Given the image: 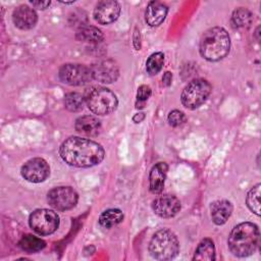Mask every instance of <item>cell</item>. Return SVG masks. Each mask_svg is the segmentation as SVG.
Segmentation results:
<instances>
[{
  "mask_svg": "<svg viewBox=\"0 0 261 261\" xmlns=\"http://www.w3.org/2000/svg\"><path fill=\"white\" fill-rule=\"evenodd\" d=\"M167 121L171 126H178L186 121V115L179 110H172L168 113Z\"/></svg>",
  "mask_w": 261,
  "mask_h": 261,
  "instance_id": "4316f807",
  "label": "cell"
},
{
  "mask_svg": "<svg viewBox=\"0 0 261 261\" xmlns=\"http://www.w3.org/2000/svg\"><path fill=\"white\" fill-rule=\"evenodd\" d=\"M194 260L198 261H213L215 260V247L214 243L210 239H204L202 240L196 251L195 255L193 257Z\"/></svg>",
  "mask_w": 261,
  "mask_h": 261,
  "instance_id": "ffe728a7",
  "label": "cell"
},
{
  "mask_svg": "<svg viewBox=\"0 0 261 261\" xmlns=\"http://www.w3.org/2000/svg\"><path fill=\"white\" fill-rule=\"evenodd\" d=\"M260 233L258 226L252 222H242L230 231L227 245L229 251L237 257H247L258 249Z\"/></svg>",
  "mask_w": 261,
  "mask_h": 261,
  "instance_id": "7a4b0ae2",
  "label": "cell"
},
{
  "mask_svg": "<svg viewBox=\"0 0 261 261\" xmlns=\"http://www.w3.org/2000/svg\"><path fill=\"white\" fill-rule=\"evenodd\" d=\"M47 200L50 206L54 209L66 211L76 205L79 196L70 187H56L48 192Z\"/></svg>",
  "mask_w": 261,
  "mask_h": 261,
  "instance_id": "9c48e42d",
  "label": "cell"
},
{
  "mask_svg": "<svg viewBox=\"0 0 261 261\" xmlns=\"http://www.w3.org/2000/svg\"><path fill=\"white\" fill-rule=\"evenodd\" d=\"M123 219V213L119 209H108L102 212L99 217V224L104 228H111L120 223Z\"/></svg>",
  "mask_w": 261,
  "mask_h": 261,
  "instance_id": "44dd1931",
  "label": "cell"
},
{
  "mask_svg": "<svg viewBox=\"0 0 261 261\" xmlns=\"http://www.w3.org/2000/svg\"><path fill=\"white\" fill-rule=\"evenodd\" d=\"M211 85L204 79H195L191 81L182 90L180 101L188 109L200 107L211 93Z\"/></svg>",
  "mask_w": 261,
  "mask_h": 261,
  "instance_id": "8992f818",
  "label": "cell"
},
{
  "mask_svg": "<svg viewBox=\"0 0 261 261\" xmlns=\"http://www.w3.org/2000/svg\"><path fill=\"white\" fill-rule=\"evenodd\" d=\"M168 166L165 162L156 163L150 170L149 189L152 194L158 195L163 191Z\"/></svg>",
  "mask_w": 261,
  "mask_h": 261,
  "instance_id": "2e32d148",
  "label": "cell"
},
{
  "mask_svg": "<svg viewBox=\"0 0 261 261\" xmlns=\"http://www.w3.org/2000/svg\"><path fill=\"white\" fill-rule=\"evenodd\" d=\"M30 3L34 6V7H36V8H38V9H46L48 6H50V4H51V1H49V0H47V1H30Z\"/></svg>",
  "mask_w": 261,
  "mask_h": 261,
  "instance_id": "f1b7e54d",
  "label": "cell"
},
{
  "mask_svg": "<svg viewBox=\"0 0 261 261\" xmlns=\"http://www.w3.org/2000/svg\"><path fill=\"white\" fill-rule=\"evenodd\" d=\"M229 49L230 38L223 28H211L207 30L200 39V54L208 61H218L224 58L228 54Z\"/></svg>",
  "mask_w": 261,
  "mask_h": 261,
  "instance_id": "3957f363",
  "label": "cell"
},
{
  "mask_svg": "<svg viewBox=\"0 0 261 261\" xmlns=\"http://www.w3.org/2000/svg\"><path fill=\"white\" fill-rule=\"evenodd\" d=\"M260 195H261V185L257 184L249 191L246 198V203L248 208L258 216L260 215Z\"/></svg>",
  "mask_w": 261,
  "mask_h": 261,
  "instance_id": "cb8c5ba5",
  "label": "cell"
},
{
  "mask_svg": "<svg viewBox=\"0 0 261 261\" xmlns=\"http://www.w3.org/2000/svg\"><path fill=\"white\" fill-rule=\"evenodd\" d=\"M74 128L80 135L86 137H95L101 130V122L93 115H83L76 118Z\"/></svg>",
  "mask_w": 261,
  "mask_h": 261,
  "instance_id": "e0dca14e",
  "label": "cell"
},
{
  "mask_svg": "<svg viewBox=\"0 0 261 261\" xmlns=\"http://www.w3.org/2000/svg\"><path fill=\"white\" fill-rule=\"evenodd\" d=\"M59 155L70 166L87 168L99 164L104 159L105 151L92 140L69 137L60 145Z\"/></svg>",
  "mask_w": 261,
  "mask_h": 261,
  "instance_id": "6da1fadb",
  "label": "cell"
},
{
  "mask_svg": "<svg viewBox=\"0 0 261 261\" xmlns=\"http://www.w3.org/2000/svg\"><path fill=\"white\" fill-rule=\"evenodd\" d=\"M21 175L30 182H42L50 174V167L43 158L36 157L28 160L21 167Z\"/></svg>",
  "mask_w": 261,
  "mask_h": 261,
  "instance_id": "30bf717a",
  "label": "cell"
},
{
  "mask_svg": "<svg viewBox=\"0 0 261 261\" xmlns=\"http://www.w3.org/2000/svg\"><path fill=\"white\" fill-rule=\"evenodd\" d=\"M75 38L81 42L96 44L103 41L104 36H103V33L98 28L92 27V25H85L80 28L76 31Z\"/></svg>",
  "mask_w": 261,
  "mask_h": 261,
  "instance_id": "d6986e66",
  "label": "cell"
},
{
  "mask_svg": "<svg viewBox=\"0 0 261 261\" xmlns=\"http://www.w3.org/2000/svg\"><path fill=\"white\" fill-rule=\"evenodd\" d=\"M168 12V7L161 1H150L145 11V20L150 27H158L163 22Z\"/></svg>",
  "mask_w": 261,
  "mask_h": 261,
  "instance_id": "9a60e30c",
  "label": "cell"
},
{
  "mask_svg": "<svg viewBox=\"0 0 261 261\" xmlns=\"http://www.w3.org/2000/svg\"><path fill=\"white\" fill-rule=\"evenodd\" d=\"M46 243L33 234H24L20 241L18 242V246L21 250L28 252V253H35L41 251L45 247Z\"/></svg>",
  "mask_w": 261,
  "mask_h": 261,
  "instance_id": "603a6c76",
  "label": "cell"
},
{
  "mask_svg": "<svg viewBox=\"0 0 261 261\" xmlns=\"http://www.w3.org/2000/svg\"><path fill=\"white\" fill-rule=\"evenodd\" d=\"M151 94H152V91L150 87L146 85H142L138 88V91H137V101L144 104L150 98Z\"/></svg>",
  "mask_w": 261,
  "mask_h": 261,
  "instance_id": "83f0119b",
  "label": "cell"
},
{
  "mask_svg": "<svg viewBox=\"0 0 261 261\" xmlns=\"http://www.w3.org/2000/svg\"><path fill=\"white\" fill-rule=\"evenodd\" d=\"M120 14V5L114 0H102L94 8V18L101 24L115 21Z\"/></svg>",
  "mask_w": 261,
  "mask_h": 261,
  "instance_id": "8fae6325",
  "label": "cell"
},
{
  "mask_svg": "<svg viewBox=\"0 0 261 261\" xmlns=\"http://www.w3.org/2000/svg\"><path fill=\"white\" fill-rule=\"evenodd\" d=\"M164 54L162 52H155L149 56L146 62V70L149 74H157L163 67Z\"/></svg>",
  "mask_w": 261,
  "mask_h": 261,
  "instance_id": "484cf974",
  "label": "cell"
},
{
  "mask_svg": "<svg viewBox=\"0 0 261 261\" xmlns=\"http://www.w3.org/2000/svg\"><path fill=\"white\" fill-rule=\"evenodd\" d=\"M85 98L82 94L76 92H70L65 95L64 105L65 108L71 112H79L84 108Z\"/></svg>",
  "mask_w": 261,
  "mask_h": 261,
  "instance_id": "d4e9b609",
  "label": "cell"
},
{
  "mask_svg": "<svg viewBox=\"0 0 261 261\" xmlns=\"http://www.w3.org/2000/svg\"><path fill=\"white\" fill-rule=\"evenodd\" d=\"M12 20L16 28L22 31H27L33 29L36 25L38 21V15L32 7L25 4H21L13 10Z\"/></svg>",
  "mask_w": 261,
  "mask_h": 261,
  "instance_id": "5bb4252c",
  "label": "cell"
},
{
  "mask_svg": "<svg viewBox=\"0 0 261 261\" xmlns=\"http://www.w3.org/2000/svg\"><path fill=\"white\" fill-rule=\"evenodd\" d=\"M253 20V14L250 10L244 7L237 8L231 15V24L233 28L244 29L249 28Z\"/></svg>",
  "mask_w": 261,
  "mask_h": 261,
  "instance_id": "7402d4cb",
  "label": "cell"
},
{
  "mask_svg": "<svg viewBox=\"0 0 261 261\" xmlns=\"http://www.w3.org/2000/svg\"><path fill=\"white\" fill-rule=\"evenodd\" d=\"M140 32H138V30L136 29L135 31V35H134V46L136 48V50H140L141 48V42H140Z\"/></svg>",
  "mask_w": 261,
  "mask_h": 261,
  "instance_id": "4dcf8cb0",
  "label": "cell"
},
{
  "mask_svg": "<svg viewBox=\"0 0 261 261\" xmlns=\"http://www.w3.org/2000/svg\"><path fill=\"white\" fill-rule=\"evenodd\" d=\"M144 119H145V113H143V112H139L133 116V121L136 123H140Z\"/></svg>",
  "mask_w": 261,
  "mask_h": 261,
  "instance_id": "1f68e13d",
  "label": "cell"
},
{
  "mask_svg": "<svg viewBox=\"0 0 261 261\" xmlns=\"http://www.w3.org/2000/svg\"><path fill=\"white\" fill-rule=\"evenodd\" d=\"M179 251V243L176 236L167 228H162L156 231L150 243L149 252L156 260L173 259Z\"/></svg>",
  "mask_w": 261,
  "mask_h": 261,
  "instance_id": "5b68a950",
  "label": "cell"
},
{
  "mask_svg": "<svg viewBox=\"0 0 261 261\" xmlns=\"http://www.w3.org/2000/svg\"><path fill=\"white\" fill-rule=\"evenodd\" d=\"M171 80H172V74H171V72H169V71L164 72V74H163V76H162V84H163V86L169 87L170 84H171Z\"/></svg>",
  "mask_w": 261,
  "mask_h": 261,
  "instance_id": "f546056e",
  "label": "cell"
},
{
  "mask_svg": "<svg viewBox=\"0 0 261 261\" xmlns=\"http://www.w3.org/2000/svg\"><path fill=\"white\" fill-rule=\"evenodd\" d=\"M92 77L103 84L115 82L119 75L118 67L112 60H101L90 66Z\"/></svg>",
  "mask_w": 261,
  "mask_h": 261,
  "instance_id": "7c38bea8",
  "label": "cell"
},
{
  "mask_svg": "<svg viewBox=\"0 0 261 261\" xmlns=\"http://www.w3.org/2000/svg\"><path fill=\"white\" fill-rule=\"evenodd\" d=\"M58 76L63 84L69 86H84L93 80L90 67L75 63L63 64L59 69Z\"/></svg>",
  "mask_w": 261,
  "mask_h": 261,
  "instance_id": "ba28073f",
  "label": "cell"
},
{
  "mask_svg": "<svg viewBox=\"0 0 261 261\" xmlns=\"http://www.w3.org/2000/svg\"><path fill=\"white\" fill-rule=\"evenodd\" d=\"M84 98L88 108L98 115H107L113 112L118 105L116 95L108 88L102 86L88 88Z\"/></svg>",
  "mask_w": 261,
  "mask_h": 261,
  "instance_id": "277c9868",
  "label": "cell"
},
{
  "mask_svg": "<svg viewBox=\"0 0 261 261\" xmlns=\"http://www.w3.org/2000/svg\"><path fill=\"white\" fill-rule=\"evenodd\" d=\"M152 209L158 216L162 218H170L179 212L180 202L174 196L163 195L157 197L152 202Z\"/></svg>",
  "mask_w": 261,
  "mask_h": 261,
  "instance_id": "4fadbf2b",
  "label": "cell"
},
{
  "mask_svg": "<svg viewBox=\"0 0 261 261\" xmlns=\"http://www.w3.org/2000/svg\"><path fill=\"white\" fill-rule=\"evenodd\" d=\"M211 218L217 225H221L227 221L232 212V205L227 200H217L210 206Z\"/></svg>",
  "mask_w": 261,
  "mask_h": 261,
  "instance_id": "ac0fdd59",
  "label": "cell"
},
{
  "mask_svg": "<svg viewBox=\"0 0 261 261\" xmlns=\"http://www.w3.org/2000/svg\"><path fill=\"white\" fill-rule=\"evenodd\" d=\"M29 224L35 232L48 236L56 231L59 226V216L50 209H37L29 217Z\"/></svg>",
  "mask_w": 261,
  "mask_h": 261,
  "instance_id": "52a82bcc",
  "label": "cell"
}]
</instances>
